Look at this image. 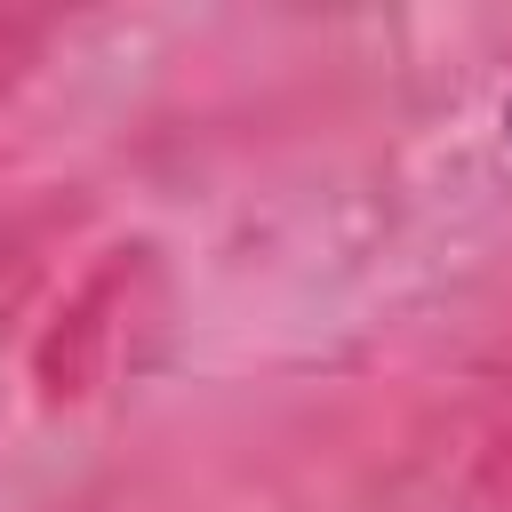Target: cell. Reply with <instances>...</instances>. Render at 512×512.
<instances>
[{"label":"cell","instance_id":"cell-1","mask_svg":"<svg viewBox=\"0 0 512 512\" xmlns=\"http://www.w3.org/2000/svg\"><path fill=\"white\" fill-rule=\"evenodd\" d=\"M504 128H512V104H504Z\"/></svg>","mask_w":512,"mask_h":512}]
</instances>
